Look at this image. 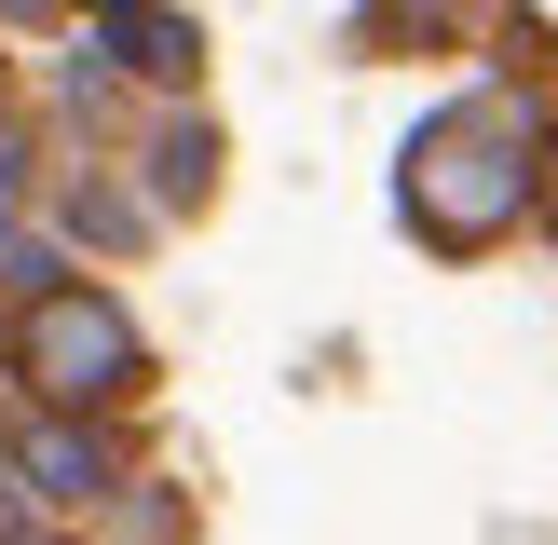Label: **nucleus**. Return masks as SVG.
Returning a JSON list of instances; mask_svg holds the SVG:
<instances>
[{
    "label": "nucleus",
    "mask_w": 558,
    "mask_h": 545,
    "mask_svg": "<svg viewBox=\"0 0 558 545\" xmlns=\"http://www.w3.org/2000/svg\"><path fill=\"white\" fill-rule=\"evenodd\" d=\"M409 232L423 245H505L518 218H532V191H545V150H532V109L518 96H463V109H436L423 136H409Z\"/></svg>",
    "instance_id": "nucleus-1"
},
{
    "label": "nucleus",
    "mask_w": 558,
    "mask_h": 545,
    "mask_svg": "<svg viewBox=\"0 0 558 545\" xmlns=\"http://www.w3.org/2000/svg\"><path fill=\"white\" fill-rule=\"evenodd\" d=\"M136 314L109 287H27V314H14V382L41 409H123L136 396Z\"/></svg>",
    "instance_id": "nucleus-2"
},
{
    "label": "nucleus",
    "mask_w": 558,
    "mask_h": 545,
    "mask_svg": "<svg viewBox=\"0 0 558 545\" xmlns=\"http://www.w3.org/2000/svg\"><path fill=\"white\" fill-rule=\"evenodd\" d=\"M109 477H123V463H109V436L82 423V409H41V423L14 436V491L27 505H96Z\"/></svg>",
    "instance_id": "nucleus-3"
},
{
    "label": "nucleus",
    "mask_w": 558,
    "mask_h": 545,
    "mask_svg": "<svg viewBox=\"0 0 558 545\" xmlns=\"http://www.w3.org/2000/svg\"><path fill=\"white\" fill-rule=\"evenodd\" d=\"M109 55H123L136 82H191V69H205L191 14H150V0H123V14H109Z\"/></svg>",
    "instance_id": "nucleus-4"
},
{
    "label": "nucleus",
    "mask_w": 558,
    "mask_h": 545,
    "mask_svg": "<svg viewBox=\"0 0 558 545\" xmlns=\"http://www.w3.org/2000/svg\"><path fill=\"white\" fill-rule=\"evenodd\" d=\"M205 164H218V136H205V123H163V136H150V191H178V205L205 191Z\"/></svg>",
    "instance_id": "nucleus-5"
},
{
    "label": "nucleus",
    "mask_w": 558,
    "mask_h": 545,
    "mask_svg": "<svg viewBox=\"0 0 558 545\" xmlns=\"http://www.w3.org/2000/svg\"><path fill=\"white\" fill-rule=\"evenodd\" d=\"M0 287H41V245L27 232H0Z\"/></svg>",
    "instance_id": "nucleus-6"
},
{
    "label": "nucleus",
    "mask_w": 558,
    "mask_h": 545,
    "mask_svg": "<svg viewBox=\"0 0 558 545\" xmlns=\"http://www.w3.org/2000/svg\"><path fill=\"white\" fill-rule=\"evenodd\" d=\"M14 191H27V136L0 123V205H14Z\"/></svg>",
    "instance_id": "nucleus-7"
},
{
    "label": "nucleus",
    "mask_w": 558,
    "mask_h": 545,
    "mask_svg": "<svg viewBox=\"0 0 558 545\" xmlns=\"http://www.w3.org/2000/svg\"><path fill=\"white\" fill-rule=\"evenodd\" d=\"M0 545H54V532H0Z\"/></svg>",
    "instance_id": "nucleus-8"
},
{
    "label": "nucleus",
    "mask_w": 558,
    "mask_h": 545,
    "mask_svg": "<svg viewBox=\"0 0 558 545\" xmlns=\"http://www.w3.org/2000/svg\"><path fill=\"white\" fill-rule=\"evenodd\" d=\"M0 14H41V0H0Z\"/></svg>",
    "instance_id": "nucleus-9"
},
{
    "label": "nucleus",
    "mask_w": 558,
    "mask_h": 545,
    "mask_svg": "<svg viewBox=\"0 0 558 545\" xmlns=\"http://www.w3.org/2000/svg\"><path fill=\"white\" fill-rule=\"evenodd\" d=\"M82 14H123V0H82Z\"/></svg>",
    "instance_id": "nucleus-10"
},
{
    "label": "nucleus",
    "mask_w": 558,
    "mask_h": 545,
    "mask_svg": "<svg viewBox=\"0 0 558 545\" xmlns=\"http://www.w3.org/2000/svg\"><path fill=\"white\" fill-rule=\"evenodd\" d=\"M545 205H558V164H545Z\"/></svg>",
    "instance_id": "nucleus-11"
}]
</instances>
